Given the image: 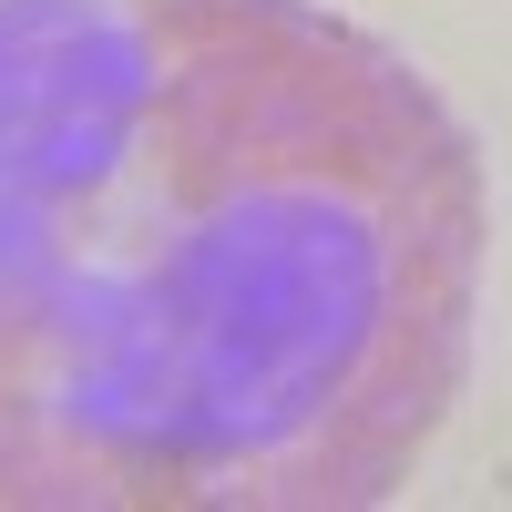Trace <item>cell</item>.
<instances>
[{
    "mask_svg": "<svg viewBox=\"0 0 512 512\" xmlns=\"http://www.w3.org/2000/svg\"><path fill=\"white\" fill-rule=\"evenodd\" d=\"M492 195L318 0H0V512H369L461 400Z\"/></svg>",
    "mask_w": 512,
    "mask_h": 512,
    "instance_id": "1",
    "label": "cell"
}]
</instances>
